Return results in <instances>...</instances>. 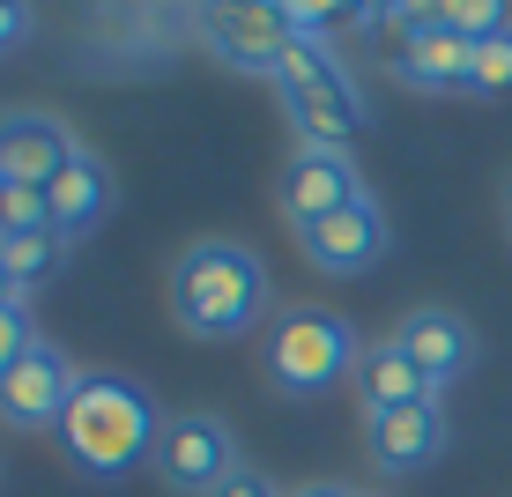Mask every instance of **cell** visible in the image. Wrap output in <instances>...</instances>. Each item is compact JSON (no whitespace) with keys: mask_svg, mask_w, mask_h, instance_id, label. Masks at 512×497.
Here are the masks:
<instances>
[{"mask_svg":"<svg viewBox=\"0 0 512 497\" xmlns=\"http://www.w3.org/2000/svg\"><path fill=\"white\" fill-rule=\"evenodd\" d=\"M164 297L193 342H238V334H253L268 319V268L238 238H193L171 260Z\"/></svg>","mask_w":512,"mask_h":497,"instance_id":"6da1fadb","label":"cell"},{"mask_svg":"<svg viewBox=\"0 0 512 497\" xmlns=\"http://www.w3.org/2000/svg\"><path fill=\"white\" fill-rule=\"evenodd\" d=\"M156 431H164V408L141 394L134 379H119V371H82L75 401L60 416L67 460L82 475H97V483H119L127 468H141L156 453Z\"/></svg>","mask_w":512,"mask_h":497,"instance_id":"7a4b0ae2","label":"cell"},{"mask_svg":"<svg viewBox=\"0 0 512 497\" xmlns=\"http://www.w3.org/2000/svg\"><path fill=\"white\" fill-rule=\"evenodd\" d=\"M268 379H275V394H290V401H305V394H327L334 379H349L364 357V342L349 334V319L342 312H327V305H290V312H275V327H268Z\"/></svg>","mask_w":512,"mask_h":497,"instance_id":"3957f363","label":"cell"},{"mask_svg":"<svg viewBox=\"0 0 512 497\" xmlns=\"http://www.w3.org/2000/svg\"><path fill=\"white\" fill-rule=\"evenodd\" d=\"M149 468L164 475L179 497H216L245 460H238V438H231V423H223V416H208V408H171L164 431H156Z\"/></svg>","mask_w":512,"mask_h":497,"instance_id":"277c9868","label":"cell"},{"mask_svg":"<svg viewBox=\"0 0 512 497\" xmlns=\"http://www.w3.org/2000/svg\"><path fill=\"white\" fill-rule=\"evenodd\" d=\"M468 67H475V45L453 38L438 8L401 15V45L386 52V75L394 82H409V90H468Z\"/></svg>","mask_w":512,"mask_h":497,"instance_id":"5b68a950","label":"cell"},{"mask_svg":"<svg viewBox=\"0 0 512 497\" xmlns=\"http://www.w3.org/2000/svg\"><path fill=\"white\" fill-rule=\"evenodd\" d=\"M75 386H82V371L60 357V349H30L23 364L0 379V423H15V431H60V416H67V401H75Z\"/></svg>","mask_w":512,"mask_h":497,"instance_id":"8992f818","label":"cell"},{"mask_svg":"<svg viewBox=\"0 0 512 497\" xmlns=\"http://www.w3.org/2000/svg\"><path fill=\"white\" fill-rule=\"evenodd\" d=\"M349 201H364V179H357L349 156H334V149H297L290 156V171H282V216L297 230L342 216Z\"/></svg>","mask_w":512,"mask_h":497,"instance_id":"52a82bcc","label":"cell"},{"mask_svg":"<svg viewBox=\"0 0 512 497\" xmlns=\"http://www.w3.org/2000/svg\"><path fill=\"white\" fill-rule=\"evenodd\" d=\"M297 245H305V260H312L320 275H364V268L386 253V216H379L372 193H364V201H349L342 216L297 230Z\"/></svg>","mask_w":512,"mask_h":497,"instance_id":"ba28073f","label":"cell"},{"mask_svg":"<svg viewBox=\"0 0 512 497\" xmlns=\"http://www.w3.org/2000/svg\"><path fill=\"white\" fill-rule=\"evenodd\" d=\"M201 30H208V52H216L223 67H238V75H268V82H275L282 45H290L282 8H208Z\"/></svg>","mask_w":512,"mask_h":497,"instance_id":"9c48e42d","label":"cell"},{"mask_svg":"<svg viewBox=\"0 0 512 497\" xmlns=\"http://www.w3.org/2000/svg\"><path fill=\"white\" fill-rule=\"evenodd\" d=\"M67 164H75V134L52 112H0V179L52 186Z\"/></svg>","mask_w":512,"mask_h":497,"instance_id":"30bf717a","label":"cell"},{"mask_svg":"<svg viewBox=\"0 0 512 497\" xmlns=\"http://www.w3.org/2000/svg\"><path fill=\"white\" fill-rule=\"evenodd\" d=\"M394 342L416 357V371L438 386V394H446V386L475 364V327H468L461 312H446V305H416V312L394 327Z\"/></svg>","mask_w":512,"mask_h":497,"instance_id":"8fae6325","label":"cell"},{"mask_svg":"<svg viewBox=\"0 0 512 497\" xmlns=\"http://www.w3.org/2000/svg\"><path fill=\"white\" fill-rule=\"evenodd\" d=\"M364 438H372V460H379V468H394V475L431 468V460L446 453V408H438V401L379 408V416H364Z\"/></svg>","mask_w":512,"mask_h":497,"instance_id":"7c38bea8","label":"cell"},{"mask_svg":"<svg viewBox=\"0 0 512 497\" xmlns=\"http://www.w3.org/2000/svg\"><path fill=\"white\" fill-rule=\"evenodd\" d=\"M290 127H297V149L349 156V141L364 134V97L349 90V75H334V82H320V90H297L290 97Z\"/></svg>","mask_w":512,"mask_h":497,"instance_id":"4fadbf2b","label":"cell"},{"mask_svg":"<svg viewBox=\"0 0 512 497\" xmlns=\"http://www.w3.org/2000/svg\"><path fill=\"white\" fill-rule=\"evenodd\" d=\"M357 401H364V416H379V408H416V401H438V386L416 371V357L401 342H372L357 357Z\"/></svg>","mask_w":512,"mask_h":497,"instance_id":"5bb4252c","label":"cell"},{"mask_svg":"<svg viewBox=\"0 0 512 497\" xmlns=\"http://www.w3.org/2000/svg\"><path fill=\"white\" fill-rule=\"evenodd\" d=\"M45 201H52V230H60V238H82V230H97L104 216H112V171H104V156L75 149V164H67L60 179L45 186Z\"/></svg>","mask_w":512,"mask_h":497,"instance_id":"9a60e30c","label":"cell"},{"mask_svg":"<svg viewBox=\"0 0 512 497\" xmlns=\"http://www.w3.org/2000/svg\"><path fill=\"white\" fill-rule=\"evenodd\" d=\"M0 260H8V275H15V290H45L52 275H60V260H67V238L60 230H30V238H0Z\"/></svg>","mask_w":512,"mask_h":497,"instance_id":"2e32d148","label":"cell"},{"mask_svg":"<svg viewBox=\"0 0 512 497\" xmlns=\"http://www.w3.org/2000/svg\"><path fill=\"white\" fill-rule=\"evenodd\" d=\"M334 75H342L334 45H320V38H290V45H282V67H275L282 97H297V90H320V82H334Z\"/></svg>","mask_w":512,"mask_h":497,"instance_id":"e0dca14e","label":"cell"},{"mask_svg":"<svg viewBox=\"0 0 512 497\" xmlns=\"http://www.w3.org/2000/svg\"><path fill=\"white\" fill-rule=\"evenodd\" d=\"M30 230H52V201H45V186L0 179V238H30Z\"/></svg>","mask_w":512,"mask_h":497,"instance_id":"ac0fdd59","label":"cell"},{"mask_svg":"<svg viewBox=\"0 0 512 497\" xmlns=\"http://www.w3.org/2000/svg\"><path fill=\"white\" fill-rule=\"evenodd\" d=\"M438 15H446V30L461 45H490V38H505V30H512L505 8H475V0H453V8H438Z\"/></svg>","mask_w":512,"mask_h":497,"instance_id":"d6986e66","label":"cell"},{"mask_svg":"<svg viewBox=\"0 0 512 497\" xmlns=\"http://www.w3.org/2000/svg\"><path fill=\"white\" fill-rule=\"evenodd\" d=\"M468 90H475V97H505V90H512V30H505V38H490V45H475Z\"/></svg>","mask_w":512,"mask_h":497,"instance_id":"ffe728a7","label":"cell"},{"mask_svg":"<svg viewBox=\"0 0 512 497\" xmlns=\"http://www.w3.org/2000/svg\"><path fill=\"white\" fill-rule=\"evenodd\" d=\"M38 349V334H30V312L23 305H0V379H8L15 364Z\"/></svg>","mask_w":512,"mask_h":497,"instance_id":"44dd1931","label":"cell"},{"mask_svg":"<svg viewBox=\"0 0 512 497\" xmlns=\"http://www.w3.org/2000/svg\"><path fill=\"white\" fill-rule=\"evenodd\" d=\"M216 497H282V490H275V483H268L260 468H238V475H231V483H223Z\"/></svg>","mask_w":512,"mask_h":497,"instance_id":"7402d4cb","label":"cell"},{"mask_svg":"<svg viewBox=\"0 0 512 497\" xmlns=\"http://www.w3.org/2000/svg\"><path fill=\"white\" fill-rule=\"evenodd\" d=\"M30 38V8H0V52Z\"/></svg>","mask_w":512,"mask_h":497,"instance_id":"603a6c76","label":"cell"},{"mask_svg":"<svg viewBox=\"0 0 512 497\" xmlns=\"http://www.w3.org/2000/svg\"><path fill=\"white\" fill-rule=\"evenodd\" d=\"M290 497H357V490H342V483H305V490H290Z\"/></svg>","mask_w":512,"mask_h":497,"instance_id":"cb8c5ba5","label":"cell"},{"mask_svg":"<svg viewBox=\"0 0 512 497\" xmlns=\"http://www.w3.org/2000/svg\"><path fill=\"white\" fill-rule=\"evenodd\" d=\"M505 230H512V179H505Z\"/></svg>","mask_w":512,"mask_h":497,"instance_id":"d4e9b609","label":"cell"},{"mask_svg":"<svg viewBox=\"0 0 512 497\" xmlns=\"http://www.w3.org/2000/svg\"><path fill=\"white\" fill-rule=\"evenodd\" d=\"M357 497H364V490H357Z\"/></svg>","mask_w":512,"mask_h":497,"instance_id":"484cf974","label":"cell"}]
</instances>
